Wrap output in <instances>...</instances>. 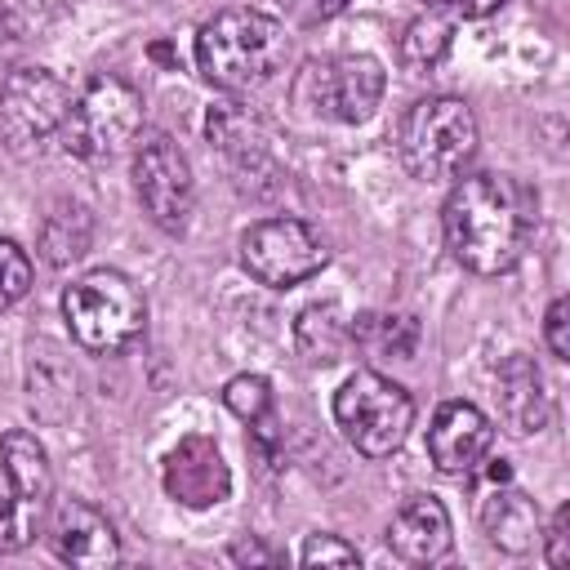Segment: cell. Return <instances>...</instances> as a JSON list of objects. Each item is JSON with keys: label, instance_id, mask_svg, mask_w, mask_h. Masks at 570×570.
Listing matches in <instances>:
<instances>
[{"label": "cell", "instance_id": "11", "mask_svg": "<svg viewBox=\"0 0 570 570\" xmlns=\"http://www.w3.org/2000/svg\"><path fill=\"white\" fill-rule=\"evenodd\" d=\"M160 481H165V494L174 503H183V508H214V503H223L232 494V468H227L218 441L205 436V432L183 436L165 454Z\"/></svg>", "mask_w": 570, "mask_h": 570}, {"label": "cell", "instance_id": "10", "mask_svg": "<svg viewBox=\"0 0 570 570\" xmlns=\"http://www.w3.org/2000/svg\"><path fill=\"white\" fill-rule=\"evenodd\" d=\"M134 191L142 214L160 227V232H183L191 223L196 209V183H191V165L183 156V147L169 134H147L134 147Z\"/></svg>", "mask_w": 570, "mask_h": 570}, {"label": "cell", "instance_id": "12", "mask_svg": "<svg viewBox=\"0 0 570 570\" xmlns=\"http://www.w3.org/2000/svg\"><path fill=\"white\" fill-rule=\"evenodd\" d=\"M490 441H494V428L472 401H445L428 423V454L450 476L472 472L490 454Z\"/></svg>", "mask_w": 570, "mask_h": 570}, {"label": "cell", "instance_id": "21", "mask_svg": "<svg viewBox=\"0 0 570 570\" xmlns=\"http://www.w3.org/2000/svg\"><path fill=\"white\" fill-rule=\"evenodd\" d=\"M0 468L40 503H49L53 494V472H49V454L31 432H4L0 436Z\"/></svg>", "mask_w": 570, "mask_h": 570}, {"label": "cell", "instance_id": "18", "mask_svg": "<svg viewBox=\"0 0 570 570\" xmlns=\"http://www.w3.org/2000/svg\"><path fill=\"white\" fill-rule=\"evenodd\" d=\"M352 347H361L374 361H410L419 347V321L405 312H365L347 321Z\"/></svg>", "mask_w": 570, "mask_h": 570}, {"label": "cell", "instance_id": "20", "mask_svg": "<svg viewBox=\"0 0 570 570\" xmlns=\"http://www.w3.org/2000/svg\"><path fill=\"white\" fill-rule=\"evenodd\" d=\"M294 343H298L303 361L334 365L352 347V330H347V316L338 312V303H312V307H303L298 321H294Z\"/></svg>", "mask_w": 570, "mask_h": 570}, {"label": "cell", "instance_id": "22", "mask_svg": "<svg viewBox=\"0 0 570 570\" xmlns=\"http://www.w3.org/2000/svg\"><path fill=\"white\" fill-rule=\"evenodd\" d=\"M49 503L31 499L4 468H0V552H18L36 539V525Z\"/></svg>", "mask_w": 570, "mask_h": 570}, {"label": "cell", "instance_id": "9", "mask_svg": "<svg viewBox=\"0 0 570 570\" xmlns=\"http://www.w3.org/2000/svg\"><path fill=\"white\" fill-rule=\"evenodd\" d=\"M325 240L298 218H263L240 236V267L267 289H294L325 267Z\"/></svg>", "mask_w": 570, "mask_h": 570}, {"label": "cell", "instance_id": "24", "mask_svg": "<svg viewBox=\"0 0 570 570\" xmlns=\"http://www.w3.org/2000/svg\"><path fill=\"white\" fill-rule=\"evenodd\" d=\"M223 405H227L236 419L254 423V419L272 414V383H267L263 374H236V379H227V387H223Z\"/></svg>", "mask_w": 570, "mask_h": 570}, {"label": "cell", "instance_id": "16", "mask_svg": "<svg viewBox=\"0 0 570 570\" xmlns=\"http://www.w3.org/2000/svg\"><path fill=\"white\" fill-rule=\"evenodd\" d=\"M205 134H209V142H214L240 174L267 165V125H263V116L249 111L245 102H218V107H209Z\"/></svg>", "mask_w": 570, "mask_h": 570}, {"label": "cell", "instance_id": "14", "mask_svg": "<svg viewBox=\"0 0 570 570\" xmlns=\"http://www.w3.org/2000/svg\"><path fill=\"white\" fill-rule=\"evenodd\" d=\"M387 548L410 566H432L450 552V512L432 494H410L387 521Z\"/></svg>", "mask_w": 570, "mask_h": 570}, {"label": "cell", "instance_id": "29", "mask_svg": "<svg viewBox=\"0 0 570 570\" xmlns=\"http://www.w3.org/2000/svg\"><path fill=\"white\" fill-rule=\"evenodd\" d=\"M423 9L428 13H441V18H476V13H485L490 9V0H423Z\"/></svg>", "mask_w": 570, "mask_h": 570}, {"label": "cell", "instance_id": "31", "mask_svg": "<svg viewBox=\"0 0 570 570\" xmlns=\"http://www.w3.org/2000/svg\"><path fill=\"white\" fill-rule=\"evenodd\" d=\"M352 0H312V9L321 13V18H334V13H343Z\"/></svg>", "mask_w": 570, "mask_h": 570}, {"label": "cell", "instance_id": "32", "mask_svg": "<svg viewBox=\"0 0 570 570\" xmlns=\"http://www.w3.org/2000/svg\"><path fill=\"white\" fill-rule=\"evenodd\" d=\"M0 40H18V22H13V13L0 4Z\"/></svg>", "mask_w": 570, "mask_h": 570}, {"label": "cell", "instance_id": "28", "mask_svg": "<svg viewBox=\"0 0 570 570\" xmlns=\"http://www.w3.org/2000/svg\"><path fill=\"white\" fill-rule=\"evenodd\" d=\"M566 530H570V508L561 503V508L552 512V525H548V548H543V561H548V566H566V557H570V552H566V539H570Z\"/></svg>", "mask_w": 570, "mask_h": 570}, {"label": "cell", "instance_id": "25", "mask_svg": "<svg viewBox=\"0 0 570 570\" xmlns=\"http://www.w3.org/2000/svg\"><path fill=\"white\" fill-rule=\"evenodd\" d=\"M31 289V258L18 240H0V312H9Z\"/></svg>", "mask_w": 570, "mask_h": 570}, {"label": "cell", "instance_id": "3", "mask_svg": "<svg viewBox=\"0 0 570 570\" xmlns=\"http://www.w3.org/2000/svg\"><path fill=\"white\" fill-rule=\"evenodd\" d=\"M62 316H67V330L80 347L111 356V352H125L129 343L142 338L147 298L125 272L94 267L62 289Z\"/></svg>", "mask_w": 570, "mask_h": 570}, {"label": "cell", "instance_id": "27", "mask_svg": "<svg viewBox=\"0 0 570 570\" xmlns=\"http://www.w3.org/2000/svg\"><path fill=\"white\" fill-rule=\"evenodd\" d=\"M543 338H548V352H552L557 361H566V356H570V298H566V294L548 303Z\"/></svg>", "mask_w": 570, "mask_h": 570}, {"label": "cell", "instance_id": "26", "mask_svg": "<svg viewBox=\"0 0 570 570\" xmlns=\"http://www.w3.org/2000/svg\"><path fill=\"white\" fill-rule=\"evenodd\" d=\"M298 561H303V566H356L361 552H356L347 539H338V534H307Z\"/></svg>", "mask_w": 570, "mask_h": 570}, {"label": "cell", "instance_id": "4", "mask_svg": "<svg viewBox=\"0 0 570 570\" xmlns=\"http://www.w3.org/2000/svg\"><path fill=\"white\" fill-rule=\"evenodd\" d=\"M401 160L414 178L441 183L463 174V165L476 151V116L463 98L436 94V98H419L405 120H401Z\"/></svg>", "mask_w": 570, "mask_h": 570}, {"label": "cell", "instance_id": "8", "mask_svg": "<svg viewBox=\"0 0 570 570\" xmlns=\"http://www.w3.org/2000/svg\"><path fill=\"white\" fill-rule=\"evenodd\" d=\"M71 94L49 67H18L0 85V138L13 156H40L67 125Z\"/></svg>", "mask_w": 570, "mask_h": 570}, {"label": "cell", "instance_id": "33", "mask_svg": "<svg viewBox=\"0 0 570 570\" xmlns=\"http://www.w3.org/2000/svg\"><path fill=\"white\" fill-rule=\"evenodd\" d=\"M27 4H31V9H40V13H49V9H58L62 0H27Z\"/></svg>", "mask_w": 570, "mask_h": 570}, {"label": "cell", "instance_id": "5", "mask_svg": "<svg viewBox=\"0 0 570 570\" xmlns=\"http://www.w3.org/2000/svg\"><path fill=\"white\" fill-rule=\"evenodd\" d=\"M334 423H338V432L347 436V445L356 454L383 459V454H392L405 441V432L414 423V401L387 374L356 370L334 392Z\"/></svg>", "mask_w": 570, "mask_h": 570}, {"label": "cell", "instance_id": "1", "mask_svg": "<svg viewBox=\"0 0 570 570\" xmlns=\"http://www.w3.org/2000/svg\"><path fill=\"white\" fill-rule=\"evenodd\" d=\"M530 223L534 200L508 174H463L441 205L445 249L476 276L512 272L525 254Z\"/></svg>", "mask_w": 570, "mask_h": 570}, {"label": "cell", "instance_id": "23", "mask_svg": "<svg viewBox=\"0 0 570 570\" xmlns=\"http://www.w3.org/2000/svg\"><path fill=\"white\" fill-rule=\"evenodd\" d=\"M450 18H441V13H419L410 27H405V36H401V62L405 67H414V71H428V67H436L441 58H445V49H450Z\"/></svg>", "mask_w": 570, "mask_h": 570}, {"label": "cell", "instance_id": "2", "mask_svg": "<svg viewBox=\"0 0 570 570\" xmlns=\"http://www.w3.org/2000/svg\"><path fill=\"white\" fill-rule=\"evenodd\" d=\"M285 58H289V36L263 9H223L196 31V67L209 85L227 94H249L276 80Z\"/></svg>", "mask_w": 570, "mask_h": 570}, {"label": "cell", "instance_id": "13", "mask_svg": "<svg viewBox=\"0 0 570 570\" xmlns=\"http://www.w3.org/2000/svg\"><path fill=\"white\" fill-rule=\"evenodd\" d=\"M49 548H53L58 561L85 566V570L116 566V557H120L111 521L98 508H89L85 499H62L53 508V517H49Z\"/></svg>", "mask_w": 570, "mask_h": 570}, {"label": "cell", "instance_id": "19", "mask_svg": "<svg viewBox=\"0 0 570 570\" xmlns=\"http://www.w3.org/2000/svg\"><path fill=\"white\" fill-rule=\"evenodd\" d=\"M89 245H94V218H89V209L76 205V200H58L45 214V223H40V254H45V263L49 267H67V263L85 258Z\"/></svg>", "mask_w": 570, "mask_h": 570}, {"label": "cell", "instance_id": "15", "mask_svg": "<svg viewBox=\"0 0 570 570\" xmlns=\"http://www.w3.org/2000/svg\"><path fill=\"white\" fill-rule=\"evenodd\" d=\"M494 396H499V419L512 436H530V432H543L548 419H552V396H548V383L539 374V365L530 356H508L494 374Z\"/></svg>", "mask_w": 570, "mask_h": 570}, {"label": "cell", "instance_id": "6", "mask_svg": "<svg viewBox=\"0 0 570 570\" xmlns=\"http://www.w3.org/2000/svg\"><path fill=\"white\" fill-rule=\"evenodd\" d=\"M138 129H142V98H138V89L129 80L102 71V76H94L71 98V111H67V125H62V142L80 160H107Z\"/></svg>", "mask_w": 570, "mask_h": 570}, {"label": "cell", "instance_id": "34", "mask_svg": "<svg viewBox=\"0 0 570 570\" xmlns=\"http://www.w3.org/2000/svg\"><path fill=\"white\" fill-rule=\"evenodd\" d=\"M129 4H165V0H129Z\"/></svg>", "mask_w": 570, "mask_h": 570}, {"label": "cell", "instance_id": "7", "mask_svg": "<svg viewBox=\"0 0 570 570\" xmlns=\"http://www.w3.org/2000/svg\"><path fill=\"white\" fill-rule=\"evenodd\" d=\"M383 85H387V76L370 53H334V58L303 62V71L294 80V102L307 107L312 116H325L338 125H361L383 102Z\"/></svg>", "mask_w": 570, "mask_h": 570}, {"label": "cell", "instance_id": "17", "mask_svg": "<svg viewBox=\"0 0 570 570\" xmlns=\"http://www.w3.org/2000/svg\"><path fill=\"white\" fill-rule=\"evenodd\" d=\"M481 525H485L490 543L503 548V552H525L539 539V512H534V503L521 490H512L508 481L490 485V494L481 499Z\"/></svg>", "mask_w": 570, "mask_h": 570}, {"label": "cell", "instance_id": "30", "mask_svg": "<svg viewBox=\"0 0 570 570\" xmlns=\"http://www.w3.org/2000/svg\"><path fill=\"white\" fill-rule=\"evenodd\" d=\"M232 561H263V566H281V552H272V548H263V543H254V539H240V543L232 548Z\"/></svg>", "mask_w": 570, "mask_h": 570}]
</instances>
